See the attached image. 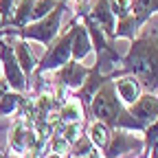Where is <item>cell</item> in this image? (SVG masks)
<instances>
[{"instance_id":"6da1fadb","label":"cell","mask_w":158,"mask_h":158,"mask_svg":"<svg viewBox=\"0 0 158 158\" xmlns=\"http://www.w3.org/2000/svg\"><path fill=\"white\" fill-rule=\"evenodd\" d=\"M127 68L147 86H158V35H147L132 46Z\"/></svg>"},{"instance_id":"7a4b0ae2","label":"cell","mask_w":158,"mask_h":158,"mask_svg":"<svg viewBox=\"0 0 158 158\" xmlns=\"http://www.w3.org/2000/svg\"><path fill=\"white\" fill-rule=\"evenodd\" d=\"M92 112L97 118L106 121L108 125H116L118 121V114H121V108H118V101L114 97V90L112 86H106L97 92L94 101H92Z\"/></svg>"},{"instance_id":"3957f363","label":"cell","mask_w":158,"mask_h":158,"mask_svg":"<svg viewBox=\"0 0 158 158\" xmlns=\"http://www.w3.org/2000/svg\"><path fill=\"white\" fill-rule=\"evenodd\" d=\"M62 11H64V5H55V9L51 11L48 18H46V15L40 18V22L27 27L22 33H24L27 37H33V40H37V42H42V44L51 42L53 35H55L57 29H59V18H62Z\"/></svg>"},{"instance_id":"277c9868","label":"cell","mask_w":158,"mask_h":158,"mask_svg":"<svg viewBox=\"0 0 158 158\" xmlns=\"http://www.w3.org/2000/svg\"><path fill=\"white\" fill-rule=\"evenodd\" d=\"M0 57H2V66H5V75L9 79V86L13 90H22L24 88V77H22V68H20L15 53L11 51V46L0 44Z\"/></svg>"},{"instance_id":"5b68a950","label":"cell","mask_w":158,"mask_h":158,"mask_svg":"<svg viewBox=\"0 0 158 158\" xmlns=\"http://www.w3.org/2000/svg\"><path fill=\"white\" fill-rule=\"evenodd\" d=\"M70 46H73V33H66L59 42L55 44V48L44 57V62H42V70H51L59 64H66L68 62V55H70Z\"/></svg>"},{"instance_id":"8992f818","label":"cell","mask_w":158,"mask_h":158,"mask_svg":"<svg viewBox=\"0 0 158 158\" xmlns=\"http://www.w3.org/2000/svg\"><path fill=\"white\" fill-rule=\"evenodd\" d=\"M130 114L145 127L147 123L154 121V118H158V99L152 97V94H147L143 99H136V103H134V108H132Z\"/></svg>"},{"instance_id":"52a82bcc","label":"cell","mask_w":158,"mask_h":158,"mask_svg":"<svg viewBox=\"0 0 158 158\" xmlns=\"http://www.w3.org/2000/svg\"><path fill=\"white\" fill-rule=\"evenodd\" d=\"M90 20L106 33H114V13L110 9V0H97L90 11Z\"/></svg>"},{"instance_id":"ba28073f","label":"cell","mask_w":158,"mask_h":158,"mask_svg":"<svg viewBox=\"0 0 158 158\" xmlns=\"http://www.w3.org/2000/svg\"><path fill=\"white\" fill-rule=\"evenodd\" d=\"M141 147V141L138 138H134V134H127V132H118L114 136V141L112 145L108 147V158H116V156H121L130 149H138Z\"/></svg>"},{"instance_id":"9c48e42d","label":"cell","mask_w":158,"mask_h":158,"mask_svg":"<svg viewBox=\"0 0 158 158\" xmlns=\"http://www.w3.org/2000/svg\"><path fill=\"white\" fill-rule=\"evenodd\" d=\"M88 48H90V37L86 33V27H77L73 31V46H70V53L75 55V59H84L88 55Z\"/></svg>"},{"instance_id":"30bf717a","label":"cell","mask_w":158,"mask_h":158,"mask_svg":"<svg viewBox=\"0 0 158 158\" xmlns=\"http://www.w3.org/2000/svg\"><path fill=\"white\" fill-rule=\"evenodd\" d=\"M116 90H118V94H121V99L127 101V103H134L136 99H138V92H141L136 77H123V79H118V81H116Z\"/></svg>"},{"instance_id":"8fae6325","label":"cell","mask_w":158,"mask_h":158,"mask_svg":"<svg viewBox=\"0 0 158 158\" xmlns=\"http://www.w3.org/2000/svg\"><path fill=\"white\" fill-rule=\"evenodd\" d=\"M86 75H88V73L79 66V64L66 62V66H64V70H62V81L68 84V86H81L84 79H86Z\"/></svg>"},{"instance_id":"7c38bea8","label":"cell","mask_w":158,"mask_h":158,"mask_svg":"<svg viewBox=\"0 0 158 158\" xmlns=\"http://www.w3.org/2000/svg\"><path fill=\"white\" fill-rule=\"evenodd\" d=\"M134 24L138 27L147 15H152L154 11H158V0H134Z\"/></svg>"},{"instance_id":"4fadbf2b","label":"cell","mask_w":158,"mask_h":158,"mask_svg":"<svg viewBox=\"0 0 158 158\" xmlns=\"http://www.w3.org/2000/svg\"><path fill=\"white\" fill-rule=\"evenodd\" d=\"M15 59H18L20 68H22L24 73L33 70V55H31V51H29V46L24 42H18L15 44Z\"/></svg>"},{"instance_id":"5bb4252c","label":"cell","mask_w":158,"mask_h":158,"mask_svg":"<svg viewBox=\"0 0 158 158\" xmlns=\"http://www.w3.org/2000/svg\"><path fill=\"white\" fill-rule=\"evenodd\" d=\"M62 118L64 121H81L84 118V112H81V103L77 101V99H70V101H66L64 103V108H62Z\"/></svg>"},{"instance_id":"9a60e30c","label":"cell","mask_w":158,"mask_h":158,"mask_svg":"<svg viewBox=\"0 0 158 158\" xmlns=\"http://www.w3.org/2000/svg\"><path fill=\"white\" fill-rule=\"evenodd\" d=\"M35 5V0H20V5L15 9V18H13V22L15 24H24L31 20V9Z\"/></svg>"},{"instance_id":"2e32d148","label":"cell","mask_w":158,"mask_h":158,"mask_svg":"<svg viewBox=\"0 0 158 158\" xmlns=\"http://www.w3.org/2000/svg\"><path fill=\"white\" fill-rule=\"evenodd\" d=\"M90 138L99 147H106L108 145V127L103 123H92L90 125Z\"/></svg>"},{"instance_id":"e0dca14e","label":"cell","mask_w":158,"mask_h":158,"mask_svg":"<svg viewBox=\"0 0 158 158\" xmlns=\"http://www.w3.org/2000/svg\"><path fill=\"white\" fill-rule=\"evenodd\" d=\"M55 9V0H35V5L31 9V20H40L44 18L48 11Z\"/></svg>"},{"instance_id":"ac0fdd59","label":"cell","mask_w":158,"mask_h":158,"mask_svg":"<svg viewBox=\"0 0 158 158\" xmlns=\"http://www.w3.org/2000/svg\"><path fill=\"white\" fill-rule=\"evenodd\" d=\"M18 103H20V97L18 94H9V92H2V97H0V114H9V112H13L15 108H18Z\"/></svg>"},{"instance_id":"d6986e66","label":"cell","mask_w":158,"mask_h":158,"mask_svg":"<svg viewBox=\"0 0 158 158\" xmlns=\"http://www.w3.org/2000/svg\"><path fill=\"white\" fill-rule=\"evenodd\" d=\"M132 2L134 0H110V9H112V13H116L118 18H127V11L132 9Z\"/></svg>"},{"instance_id":"ffe728a7","label":"cell","mask_w":158,"mask_h":158,"mask_svg":"<svg viewBox=\"0 0 158 158\" xmlns=\"http://www.w3.org/2000/svg\"><path fill=\"white\" fill-rule=\"evenodd\" d=\"M92 152V145H90V141L88 138H77V147H75V154L81 158V156H88Z\"/></svg>"},{"instance_id":"44dd1931","label":"cell","mask_w":158,"mask_h":158,"mask_svg":"<svg viewBox=\"0 0 158 158\" xmlns=\"http://www.w3.org/2000/svg\"><path fill=\"white\" fill-rule=\"evenodd\" d=\"M64 134H66V136H64L66 141H77V136H79V123L75 121L73 125H68V127L64 130Z\"/></svg>"},{"instance_id":"7402d4cb","label":"cell","mask_w":158,"mask_h":158,"mask_svg":"<svg viewBox=\"0 0 158 158\" xmlns=\"http://www.w3.org/2000/svg\"><path fill=\"white\" fill-rule=\"evenodd\" d=\"M13 2H15V0H0V15H2V18H9Z\"/></svg>"},{"instance_id":"603a6c76","label":"cell","mask_w":158,"mask_h":158,"mask_svg":"<svg viewBox=\"0 0 158 158\" xmlns=\"http://www.w3.org/2000/svg\"><path fill=\"white\" fill-rule=\"evenodd\" d=\"M53 149H55V154H62V152L66 149V138H62V136H57L55 141H53Z\"/></svg>"},{"instance_id":"cb8c5ba5","label":"cell","mask_w":158,"mask_h":158,"mask_svg":"<svg viewBox=\"0 0 158 158\" xmlns=\"http://www.w3.org/2000/svg\"><path fill=\"white\" fill-rule=\"evenodd\" d=\"M156 138H158V123L156 125H152L149 127V132H147V141L152 143V141H156Z\"/></svg>"},{"instance_id":"d4e9b609","label":"cell","mask_w":158,"mask_h":158,"mask_svg":"<svg viewBox=\"0 0 158 158\" xmlns=\"http://www.w3.org/2000/svg\"><path fill=\"white\" fill-rule=\"evenodd\" d=\"M73 2H75L77 7H81V5H86V2H88V0H73Z\"/></svg>"},{"instance_id":"484cf974","label":"cell","mask_w":158,"mask_h":158,"mask_svg":"<svg viewBox=\"0 0 158 158\" xmlns=\"http://www.w3.org/2000/svg\"><path fill=\"white\" fill-rule=\"evenodd\" d=\"M152 158H158V143H156V147H154V152H152Z\"/></svg>"},{"instance_id":"4316f807","label":"cell","mask_w":158,"mask_h":158,"mask_svg":"<svg viewBox=\"0 0 158 158\" xmlns=\"http://www.w3.org/2000/svg\"><path fill=\"white\" fill-rule=\"evenodd\" d=\"M84 158H99V154H92V152H90V154H88V156H84Z\"/></svg>"},{"instance_id":"83f0119b","label":"cell","mask_w":158,"mask_h":158,"mask_svg":"<svg viewBox=\"0 0 158 158\" xmlns=\"http://www.w3.org/2000/svg\"><path fill=\"white\" fill-rule=\"evenodd\" d=\"M48 158H62V156H59V154H53V156H48Z\"/></svg>"},{"instance_id":"f1b7e54d","label":"cell","mask_w":158,"mask_h":158,"mask_svg":"<svg viewBox=\"0 0 158 158\" xmlns=\"http://www.w3.org/2000/svg\"><path fill=\"white\" fill-rule=\"evenodd\" d=\"M0 158H5V156H2V154H0Z\"/></svg>"},{"instance_id":"f546056e","label":"cell","mask_w":158,"mask_h":158,"mask_svg":"<svg viewBox=\"0 0 158 158\" xmlns=\"http://www.w3.org/2000/svg\"><path fill=\"white\" fill-rule=\"evenodd\" d=\"M0 22H2V20H0Z\"/></svg>"}]
</instances>
